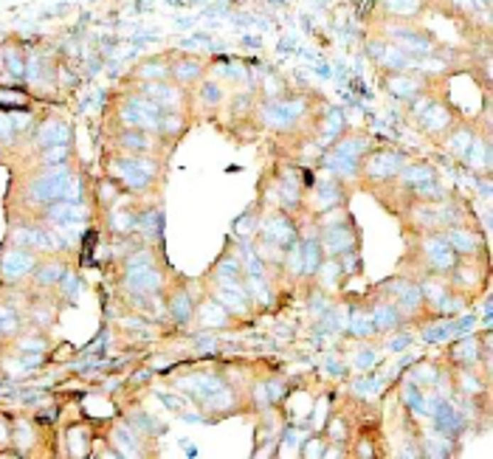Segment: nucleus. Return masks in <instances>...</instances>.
<instances>
[{"mask_svg":"<svg viewBox=\"0 0 493 459\" xmlns=\"http://www.w3.org/2000/svg\"><path fill=\"white\" fill-rule=\"evenodd\" d=\"M133 420H136V428H139V426H144L141 431H150V434H156V431L161 434V431H164V426H161V423H156V420H153V417H147V414H136Z\"/></svg>","mask_w":493,"mask_h":459,"instance_id":"obj_45","label":"nucleus"},{"mask_svg":"<svg viewBox=\"0 0 493 459\" xmlns=\"http://www.w3.org/2000/svg\"><path fill=\"white\" fill-rule=\"evenodd\" d=\"M124 285H127L133 293L153 296V293L164 285V276H161V271H158L153 262H139V265H127Z\"/></svg>","mask_w":493,"mask_h":459,"instance_id":"obj_8","label":"nucleus"},{"mask_svg":"<svg viewBox=\"0 0 493 459\" xmlns=\"http://www.w3.org/2000/svg\"><path fill=\"white\" fill-rule=\"evenodd\" d=\"M319 144H335L344 133V116L341 110H327L322 119H319Z\"/></svg>","mask_w":493,"mask_h":459,"instance_id":"obj_22","label":"nucleus"},{"mask_svg":"<svg viewBox=\"0 0 493 459\" xmlns=\"http://www.w3.org/2000/svg\"><path fill=\"white\" fill-rule=\"evenodd\" d=\"M212 299L220 302V305L226 307L229 313H234V315H246L248 305H251V296H248L246 288H240V282L237 285H220L217 293H212Z\"/></svg>","mask_w":493,"mask_h":459,"instance_id":"obj_16","label":"nucleus"},{"mask_svg":"<svg viewBox=\"0 0 493 459\" xmlns=\"http://www.w3.org/2000/svg\"><path fill=\"white\" fill-rule=\"evenodd\" d=\"M398 180H401V186H406V189L414 192V189L437 180V175H434V169L428 163H403L401 172H398Z\"/></svg>","mask_w":493,"mask_h":459,"instance_id":"obj_17","label":"nucleus"},{"mask_svg":"<svg viewBox=\"0 0 493 459\" xmlns=\"http://www.w3.org/2000/svg\"><path fill=\"white\" fill-rule=\"evenodd\" d=\"M65 276V268L60 265V262H48V265H40L37 268V285H54L57 279H63Z\"/></svg>","mask_w":493,"mask_h":459,"instance_id":"obj_38","label":"nucleus"},{"mask_svg":"<svg viewBox=\"0 0 493 459\" xmlns=\"http://www.w3.org/2000/svg\"><path fill=\"white\" fill-rule=\"evenodd\" d=\"M156 133H147V130H127L124 136H121V147H127L130 153H150L156 150Z\"/></svg>","mask_w":493,"mask_h":459,"instance_id":"obj_25","label":"nucleus"},{"mask_svg":"<svg viewBox=\"0 0 493 459\" xmlns=\"http://www.w3.org/2000/svg\"><path fill=\"white\" fill-rule=\"evenodd\" d=\"M68 133L71 127L65 122H57V119H48L43 127H40V136H37V144L45 150V147H54V144H65L68 141Z\"/></svg>","mask_w":493,"mask_h":459,"instance_id":"obj_23","label":"nucleus"},{"mask_svg":"<svg viewBox=\"0 0 493 459\" xmlns=\"http://www.w3.org/2000/svg\"><path fill=\"white\" fill-rule=\"evenodd\" d=\"M110 223H113L116 231H130L139 226V215H133V212H116Z\"/></svg>","mask_w":493,"mask_h":459,"instance_id":"obj_41","label":"nucleus"},{"mask_svg":"<svg viewBox=\"0 0 493 459\" xmlns=\"http://www.w3.org/2000/svg\"><path fill=\"white\" fill-rule=\"evenodd\" d=\"M110 172H113V178H119L127 189L144 192V189H150L153 180L158 178V161L150 153H127L110 163Z\"/></svg>","mask_w":493,"mask_h":459,"instance_id":"obj_1","label":"nucleus"},{"mask_svg":"<svg viewBox=\"0 0 493 459\" xmlns=\"http://www.w3.org/2000/svg\"><path fill=\"white\" fill-rule=\"evenodd\" d=\"M217 279H220V285H237V282L243 279V265H240V259H237V256L223 259V262L217 265Z\"/></svg>","mask_w":493,"mask_h":459,"instance_id":"obj_33","label":"nucleus"},{"mask_svg":"<svg viewBox=\"0 0 493 459\" xmlns=\"http://www.w3.org/2000/svg\"><path fill=\"white\" fill-rule=\"evenodd\" d=\"M403 163H406V158L398 150H369L358 163V178H367L369 183L392 180V178H398Z\"/></svg>","mask_w":493,"mask_h":459,"instance_id":"obj_3","label":"nucleus"},{"mask_svg":"<svg viewBox=\"0 0 493 459\" xmlns=\"http://www.w3.org/2000/svg\"><path fill=\"white\" fill-rule=\"evenodd\" d=\"M178 386L186 389V392H189L200 406H206V409H220V411H226V409L234 406V392L226 386V381H223L220 375H212V372H206V375H189V378H183Z\"/></svg>","mask_w":493,"mask_h":459,"instance_id":"obj_2","label":"nucleus"},{"mask_svg":"<svg viewBox=\"0 0 493 459\" xmlns=\"http://www.w3.org/2000/svg\"><path fill=\"white\" fill-rule=\"evenodd\" d=\"M330 153L344 155V158H352V161H361L364 155L369 153V141H367L364 136H344V139H338V141L332 144Z\"/></svg>","mask_w":493,"mask_h":459,"instance_id":"obj_24","label":"nucleus"},{"mask_svg":"<svg viewBox=\"0 0 493 459\" xmlns=\"http://www.w3.org/2000/svg\"><path fill=\"white\" fill-rule=\"evenodd\" d=\"M17 347H20V352H45V341H43V338L34 341V335H31V338H20Z\"/></svg>","mask_w":493,"mask_h":459,"instance_id":"obj_47","label":"nucleus"},{"mask_svg":"<svg viewBox=\"0 0 493 459\" xmlns=\"http://www.w3.org/2000/svg\"><path fill=\"white\" fill-rule=\"evenodd\" d=\"M43 166H63L65 163V158H68V144H54V147H45L43 150Z\"/></svg>","mask_w":493,"mask_h":459,"instance_id":"obj_39","label":"nucleus"},{"mask_svg":"<svg viewBox=\"0 0 493 459\" xmlns=\"http://www.w3.org/2000/svg\"><path fill=\"white\" fill-rule=\"evenodd\" d=\"M17 330V315L6 307H0V333H14Z\"/></svg>","mask_w":493,"mask_h":459,"instance_id":"obj_46","label":"nucleus"},{"mask_svg":"<svg viewBox=\"0 0 493 459\" xmlns=\"http://www.w3.org/2000/svg\"><path fill=\"white\" fill-rule=\"evenodd\" d=\"M462 161H465L471 169H491V141L477 136Z\"/></svg>","mask_w":493,"mask_h":459,"instance_id":"obj_28","label":"nucleus"},{"mask_svg":"<svg viewBox=\"0 0 493 459\" xmlns=\"http://www.w3.org/2000/svg\"><path fill=\"white\" fill-rule=\"evenodd\" d=\"M428 417L434 420V428H437V434H443V437H454V434L462 431V417H460V411H457L448 400L434 403V409H431Z\"/></svg>","mask_w":493,"mask_h":459,"instance_id":"obj_14","label":"nucleus"},{"mask_svg":"<svg viewBox=\"0 0 493 459\" xmlns=\"http://www.w3.org/2000/svg\"><path fill=\"white\" fill-rule=\"evenodd\" d=\"M234 231H237V237H243V239H248L254 231H256V217L254 215H246V217H240L237 220V226H234Z\"/></svg>","mask_w":493,"mask_h":459,"instance_id":"obj_44","label":"nucleus"},{"mask_svg":"<svg viewBox=\"0 0 493 459\" xmlns=\"http://www.w3.org/2000/svg\"><path fill=\"white\" fill-rule=\"evenodd\" d=\"M477 358H480V341L471 338V335L460 338V341L451 347V361L460 364V367H471V364H477Z\"/></svg>","mask_w":493,"mask_h":459,"instance_id":"obj_26","label":"nucleus"},{"mask_svg":"<svg viewBox=\"0 0 493 459\" xmlns=\"http://www.w3.org/2000/svg\"><path fill=\"white\" fill-rule=\"evenodd\" d=\"M246 279V291L248 296L259 305H268L271 302V285H268V276H243Z\"/></svg>","mask_w":493,"mask_h":459,"instance_id":"obj_34","label":"nucleus"},{"mask_svg":"<svg viewBox=\"0 0 493 459\" xmlns=\"http://www.w3.org/2000/svg\"><path fill=\"white\" fill-rule=\"evenodd\" d=\"M141 96L150 99L164 113H180V107L186 102V93L180 90V85H169L166 79H161V82H147L144 90H141Z\"/></svg>","mask_w":493,"mask_h":459,"instance_id":"obj_6","label":"nucleus"},{"mask_svg":"<svg viewBox=\"0 0 493 459\" xmlns=\"http://www.w3.org/2000/svg\"><path fill=\"white\" fill-rule=\"evenodd\" d=\"M409 335H398V341H389L386 344V350H403V347H409Z\"/></svg>","mask_w":493,"mask_h":459,"instance_id":"obj_52","label":"nucleus"},{"mask_svg":"<svg viewBox=\"0 0 493 459\" xmlns=\"http://www.w3.org/2000/svg\"><path fill=\"white\" fill-rule=\"evenodd\" d=\"M37 268V256L31 254V248H23V245H11L0 254V276L6 282H17L23 279L26 274H31Z\"/></svg>","mask_w":493,"mask_h":459,"instance_id":"obj_4","label":"nucleus"},{"mask_svg":"<svg viewBox=\"0 0 493 459\" xmlns=\"http://www.w3.org/2000/svg\"><path fill=\"white\" fill-rule=\"evenodd\" d=\"M229 310L220 305V302H215V299H206L203 305H200V321H203V327H226L229 324Z\"/></svg>","mask_w":493,"mask_h":459,"instance_id":"obj_29","label":"nucleus"},{"mask_svg":"<svg viewBox=\"0 0 493 459\" xmlns=\"http://www.w3.org/2000/svg\"><path fill=\"white\" fill-rule=\"evenodd\" d=\"M384 85H386V90H389L392 96L406 99V102H411L417 93H423V79L411 77L409 71H386Z\"/></svg>","mask_w":493,"mask_h":459,"instance_id":"obj_15","label":"nucleus"},{"mask_svg":"<svg viewBox=\"0 0 493 459\" xmlns=\"http://www.w3.org/2000/svg\"><path fill=\"white\" fill-rule=\"evenodd\" d=\"M350 333L352 335H361V338H369L372 333H375V327H372V318H369V313H352L350 315Z\"/></svg>","mask_w":493,"mask_h":459,"instance_id":"obj_36","label":"nucleus"},{"mask_svg":"<svg viewBox=\"0 0 493 459\" xmlns=\"http://www.w3.org/2000/svg\"><path fill=\"white\" fill-rule=\"evenodd\" d=\"M113 443H116V448H119L121 454H127V457L139 454V443L133 440V428H127V426H121V428L113 431Z\"/></svg>","mask_w":493,"mask_h":459,"instance_id":"obj_35","label":"nucleus"},{"mask_svg":"<svg viewBox=\"0 0 493 459\" xmlns=\"http://www.w3.org/2000/svg\"><path fill=\"white\" fill-rule=\"evenodd\" d=\"M423 254H426V268H428L431 276L451 274L454 265H457V254L445 245V239H443L440 234L426 237V242H423Z\"/></svg>","mask_w":493,"mask_h":459,"instance_id":"obj_5","label":"nucleus"},{"mask_svg":"<svg viewBox=\"0 0 493 459\" xmlns=\"http://www.w3.org/2000/svg\"><path fill=\"white\" fill-rule=\"evenodd\" d=\"M14 130H11V124H9V119L6 116H0V139H9Z\"/></svg>","mask_w":493,"mask_h":459,"instance_id":"obj_53","label":"nucleus"},{"mask_svg":"<svg viewBox=\"0 0 493 459\" xmlns=\"http://www.w3.org/2000/svg\"><path fill=\"white\" fill-rule=\"evenodd\" d=\"M474 139H477V130H471V127H465V124H460L454 133H448V141H445V147H448V153L454 155V158H465L468 153V147L474 144Z\"/></svg>","mask_w":493,"mask_h":459,"instance_id":"obj_27","label":"nucleus"},{"mask_svg":"<svg viewBox=\"0 0 493 459\" xmlns=\"http://www.w3.org/2000/svg\"><path fill=\"white\" fill-rule=\"evenodd\" d=\"M11 239L14 245H23V248H37V251H60L63 248V239L54 229H45V226H23V229L11 231Z\"/></svg>","mask_w":493,"mask_h":459,"instance_id":"obj_9","label":"nucleus"},{"mask_svg":"<svg viewBox=\"0 0 493 459\" xmlns=\"http://www.w3.org/2000/svg\"><path fill=\"white\" fill-rule=\"evenodd\" d=\"M158 397L164 400V403L169 406V409H172V411H183V406H186V400H183V397H175V394H164V392H161Z\"/></svg>","mask_w":493,"mask_h":459,"instance_id":"obj_49","label":"nucleus"},{"mask_svg":"<svg viewBox=\"0 0 493 459\" xmlns=\"http://www.w3.org/2000/svg\"><path fill=\"white\" fill-rule=\"evenodd\" d=\"M344 180L338 178H325L316 183V200H319V209H338L341 200H344V189H341Z\"/></svg>","mask_w":493,"mask_h":459,"instance_id":"obj_21","label":"nucleus"},{"mask_svg":"<svg viewBox=\"0 0 493 459\" xmlns=\"http://www.w3.org/2000/svg\"><path fill=\"white\" fill-rule=\"evenodd\" d=\"M369 318H372L375 333H389V330H395V327L403 321V313L392 305V302H381V305L372 307Z\"/></svg>","mask_w":493,"mask_h":459,"instance_id":"obj_18","label":"nucleus"},{"mask_svg":"<svg viewBox=\"0 0 493 459\" xmlns=\"http://www.w3.org/2000/svg\"><path fill=\"white\" fill-rule=\"evenodd\" d=\"M330 434H332L335 440H344V437H347V426H344V420H332V426H330Z\"/></svg>","mask_w":493,"mask_h":459,"instance_id":"obj_51","label":"nucleus"},{"mask_svg":"<svg viewBox=\"0 0 493 459\" xmlns=\"http://www.w3.org/2000/svg\"><path fill=\"white\" fill-rule=\"evenodd\" d=\"M203 71H206V65H203V60H197V57H180L175 65H169V77L178 79V85L197 82V79L203 77Z\"/></svg>","mask_w":493,"mask_h":459,"instance_id":"obj_20","label":"nucleus"},{"mask_svg":"<svg viewBox=\"0 0 493 459\" xmlns=\"http://www.w3.org/2000/svg\"><path fill=\"white\" fill-rule=\"evenodd\" d=\"M262 239L271 242V245H276V248H282V251H288V248L296 242L293 220H291L288 215H282V212L271 215V217L262 223Z\"/></svg>","mask_w":493,"mask_h":459,"instance_id":"obj_10","label":"nucleus"},{"mask_svg":"<svg viewBox=\"0 0 493 459\" xmlns=\"http://www.w3.org/2000/svg\"><path fill=\"white\" fill-rule=\"evenodd\" d=\"M420 130L426 133V136H445L448 130H451V124H454V113H451V107H445L443 102H431L420 116Z\"/></svg>","mask_w":493,"mask_h":459,"instance_id":"obj_11","label":"nucleus"},{"mask_svg":"<svg viewBox=\"0 0 493 459\" xmlns=\"http://www.w3.org/2000/svg\"><path fill=\"white\" fill-rule=\"evenodd\" d=\"M386 291L392 296V305L398 307L401 313H414L417 307L423 305V293L417 285H411L406 279H392L386 282Z\"/></svg>","mask_w":493,"mask_h":459,"instance_id":"obj_13","label":"nucleus"},{"mask_svg":"<svg viewBox=\"0 0 493 459\" xmlns=\"http://www.w3.org/2000/svg\"><path fill=\"white\" fill-rule=\"evenodd\" d=\"M460 381H462V389H465V392H480V389H482V383L477 381V375H471V372H462Z\"/></svg>","mask_w":493,"mask_h":459,"instance_id":"obj_48","label":"nucleus"},{"mask_svg":"<svg viewBox=\"0 0 493 459\" xmlns=\"http://www.w3.org/2000/svg\"><path fill=\"white\" fill-rule=\"evenodd\" d=\"M454 335V318H445V321H431L423 327V341L428 344H437V341H445Z\"/></svg>","mask_w":493,"mask_h":459,"instance_id":"obj_31","label":"nucleus"},{"mask_svg":"<svg viewBox=\"0 0 493 459\" xmlns=\"http://www.w3.org/2000/svg\"><path fill=\"white\" fill-rule=\"evenodd\" d=\"M352 367H355V369H361V372L372 369V367H375V352H372V350H367V347H364V350H358V352H355V358H352Z\"/></svg>","mask_w":493,"mask_h":459,"instance_id":"obj_42","label":"nucleus"},{"mask_svg":"<svg viewBox=\"0 0 493 459\" xmlns=\"http://www.w3.org/2000/svg\"><path fill=\"white\" fill-rule=\"evenodd\" d=\"M440 237L445 239V245H448L457 256H474V254L482 248L480 234L471 229H462V226H448Z\"/></svg>","mask_w":493,"mask_h":459,"instance_id":"obj_12","label":"nucleus"},{"mask_svg":"<svg viewBox=\"0 0 493 459\" xmlns=\"http://www.w3.org/2000/svg\"><path fill=\"white\" fill-rule=\"evenodd\" d=\"M322 248H325V254L327 256H344V254H350V251H355V242H358V237H355V229H352V223L350 220H344V223H330L325 226V234H322Z\"/></svg>","mask_w":493,"mask_h":459,"instance_id":"obj_7","label":"nucleus"},{"mask_svg":"<svg viewBox=\"0 0 493 459\" xmlns=\"http://www.w3.org/2000/svg\"><path fill=\"white\" fill-rule=\"evenodd\" d=\"M200 99L206 102V104H220L223 99H226V93H223V87L217 85V82H203V87H200Z\"/></svg>","mask_w":493,"mask_h":459,"instance_id":"obj_40","label":"nucleus"},{"mask_svg":"<svg viewBox=\"0 0 493 459\" xmlns=\"http://www.w3.org/2000/svg\"><path fill=\"white\" fill-rule=\"evenodd\" d=\"M169 315H172L175 321L186 324V321L195 315V299H192L186 291H178V293L172 296V302H169Z\"/></svg>","mask_w":493,"mask_h":459,"instance_id":"obj_30","label":"nucleus"},{"mask_svg":"<svg viewBox=\"0 0 493 459\" xmlns=\"http://www.w3.org/2000/svg\"><path fill=\"white\" fill-rule=\"evenodd\" d=\"M437 378H440L437 369H434V367H426V364L417 367V372H414V383H417V386H426V383L431 386V383H437Z\"/></svg>","mask_w":493,"mask_h":459,"instance_id":"obj_43","label":"nucleus"},{"mask_svg":"<svg viewBox=\"0 0 493 459\" xmlns=\"http://www.w3.org/2000/svg\"><path fill=\"white\" fill-rule=\"evenodd\" d=\"M299 251H302V274L308 276H316L322 262H325V248L316 237H308L305 242H299Z\"/></svg>","mask_w":493,"mask_h":459,"instance_id":"obj_19","label":"nucleus"},{"mask_svg":"<svg viewBox=\"0 0 493 459\" xmlns=\"http://www.w3.org/2000/svg\"><path fill=\"white\" fill-rule=\"evenodd\" d=\"M420 0H384V9L395 17H411L414 11H420Z\"/></svg>","mask_w":493,"mask_h":459,"instance_id":"obj_37","label":"nucleus"},{"mask_svg":"<svg viewBox=\"0 0 493 459\" xmlns=\"http://www.w3.org/2000/svg\"><path fill=\"white\" fill-rule=\"evenodd\" d=\"M136 77L141 79V82H161V79H169V63H166V60H147V63L136 71Z\"/></svg>","mask_w":493,"mask_h":459,"instance_id":"obj_32","label":"nucleus"},{"mask_svg":"<svg viewBox=\"0 0 493 459\" xmlns=\"http://www.w3.org/2000/svg\"><path fill=\"white\" fill-rule=\"evenodd\" d=\"M305 457H325V443H319V440L308 443L305 446Z\"/></svg>","mask_w":493,"mask_h":459,"instance_id":"obj_50","label":"nucleus"}]
</instances>
